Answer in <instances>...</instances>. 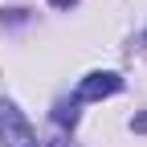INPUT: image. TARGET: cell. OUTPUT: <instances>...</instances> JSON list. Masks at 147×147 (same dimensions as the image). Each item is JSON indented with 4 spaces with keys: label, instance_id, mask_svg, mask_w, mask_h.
I'll return each mask as SVG.
<instances>
[{
    "label": "cell",
    "instance_id": "1",
    "mask_svg": "<svg viewBox=\"0 0 147 147\" xmlns=\"http://www.w3.org/2000/svg\"><path fill=\"white\" fill-rule=\"evenodd\" d=\"M0 143L4 147H37V131L12 102H0Z\"/></svg>",
    "mask_w": 147,
    "mask_h": 147
},
{
    "label": "cell",
    "instance_id": "2",
    "mask_svg": "<svg viewBox=\"0 0 147 147\" xmlns=\"http://www.w3.org/2000/svg\"><path fill=\"white\" fill-rule=\"evenodd\" d=\"M123 90V78L119 74H86V78L78 82V102H94V98H110Z\"/></svg>",
    "mask_w": 147,
    "mask_h": 147
},
{
    "label": "cell",
    "instance_id": "3",
    "mask_svg": "<svg viewBox=\"0 0 147 147\" xmlns=\"http://www.w3.org/2000/svg\"><path fill=\"white\" fill-rule=\"evenodd\" d=\"M53 119H57L61 127H74V123H78V102H57Z\"/></svg>",
    "mask_w": 147,
    "mask_h": 147
},
{
    "label": "cell",
    "instance_id": "4",
    "mask_svg": "<svg viewBox=\"0 0 147 147\" xmlns=\"http://www.w3.org/2000/svg\"><path fill=\"white\" fill-rule=\"evenodd\" d=\"M135 131H147V115H139V119H135Z\"/></svg>",
    "mask_w": 147,
    "mask_h": 147
},
{
    "label": "cell",
    "instance_id": "5",
    "mask_svg": "<svg viewBox=\"0 0 147 147\" xmlns=\"http://www.w3.org/2000/svg\"><path fill=\"white\" fill-rule=\"evenodd\" d=\"M49 4H57V8H69V4H78V0H49Z\"/></svg>",
    "mask_w": 147,
    "mask_h": 147
},
{
    "label": "cell",
    "instance_id": "6",
    "mask_svg": "<svg viewBox=\"0 0 147 147\" xmlns=\"http://www.w3.org/2000/svg\"><path fill=\"white\" fill-rule=\"evenodd\" d=\"M49 147H65V143H61V139H53V143H49Z\"/></svg>",
    "mask_w": 147,
    "mask_h": 147
}]
</instances>
